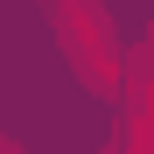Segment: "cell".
<instances>
[{
    "label": "cell",
    "mask_w": 154,
    "mask_h": 154,
    "mask_svg": "<svg viewBox=\"0 0 154 154\" xmlns=\"http://www.w3.org/2000/svg\"><path fill=\"white\" fill-rule=\"evenodd\" d=\"M42 7H49V21H56L63 56L77 63V77L98 84V91H112L126 70H119V42L105 28V14H98V0H42Z\"/></svg>",
    "instance_id": "1"
}]
</instances>
